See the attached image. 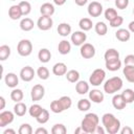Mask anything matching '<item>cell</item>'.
Wrapping results in <instances>:
<instances>
[{
    "label": "cell",
    "mask_w": 134,
    "mask_h": 134,
    "mask_svg": "<svg viewBox=\"0 0 134 134\" xmlns=\"http://www.w3.org/2000/svg\"><path fill=\"white\" fill-rule=\"evenodd\" d=\"M102 122L106 129V132L109 134H116L120 130V120L112 113H105L102 116Z\"/></svg>",
    "instance_id": "cell-1"
},
{
    "label": "cell",
    "mask_w": 134,
    "mask_h": 134,
    "mask_svg": "<svg viewBox=\"0 0 134 134\" xmlns=\"http://www.w3.org/2000/svg\"><path fill=\"white\" fill-rule=\"evenodd\" d=\"M98 122H99V117L97 116V114L87 113L81 122V127L83 129V132H85V133L95 132L96 127L98 126Z\"/></svg>",
    "instance_id": "cell-2"
},
{
    "label": "cell",
    "mask_w": 134,
    "mask_h": 134,
    "mask_svg": "<svg viewBox=\"0 0 134 134\" xmlns=\"http://www.w3.org/2000/svg\"><path fill=\"white\" fill-rule=\"evenodd\" d=\"M122 88V80L119 76H113L107 80L104 84V91L108 94H113Z\"/></svg>",
    "instance_id": "cell-3"
},
{
    "label": "cell",
    "mask_w": 134,
    "mask_h": 134,
    "mask_svg": "<svg viewBox=\"0 0 134 134\" xmlns=\"http://www.w3.org/2000/svg\"><path fill=\"white\" fill-rule=\"evenodd\" d=\"M17 52L21 57H28L32 52V43L28 39H22L17 45Z\"/></svg>",
    "instance_id": "cell-4"
},
{
    "label": "cell",
    "mask_w": 134,
    "mask_h": 134,
    "mask_svg": "<svg viewBox=\"0 0 134 134\" xmlns=\"http://www.w3.org/2000/svg\"><path fill=\"white\" fill-rule=\"evenodd\" d=\"M105 77H106V72L104 69L102 68H97L95 70H93V72L90 74V77H89V83L92 85V86H99L100 84H103V82L105 81Z\"/></svg>",
    "instance_id": "cell-5"
},
{
    "label": "cell",
    "mask_w": 134,
    "mask_h": 134,
    "mask_svg": "<svg viewBox=\"0 0 134 134\" xmlns=\"http://www.w3.org/2000/svg\"><path fill=\"white\" fill-rule=\"evenodd\" d=\"M52 25H53V20L49 16L41 15V17L37 21V26L39 27V29L44 30V31L50 29L52 27Z\"/></svg>",
    "instance_id": "cell-6"
},
{
    "label": "cell",
    "mask_w": 134,
    "mask_h": 134,
    "mask_svg": "<svg viewBox=\"0 0 134 134\" xmlns=\"http://www.w3.org/2000/svg\"><path fill=\"white\" fill-rule=\"evenodd\" d=\"M80 53L84 59H92L95 55V47L90 43H84L80 48Z\"/></svg>",
    "instance_id": "cell-7"
},
{
    "label": "cell",
    "mask_w": 134,
    "mask_h": 134,
    "mask_svg": "<svg viewBox=\"0 0 134 134\" xmlns=\"http://www.w3.org/2000/svg\"><path fill=\"white\" fill-rule=\"evenodd\" d=\"M45 95V88L43 85L41 84H37L35 85L32 88H31V91H30V96H31V99L34 102H39L41 100Z\"/></svg>",
    "instance_id": "cell-8"
},
{
    "label": "cell",
    "mask_w": 134,
    "mask_h": 134,
    "mask_svg": "<svg viewBox=\"0 0 134 134\" xmlns=\"http://www.w3.org/2000/svg\"><path fill=\"white\" fill-rule=\"evenodd\" d=\"M87 10H88V14L90 17L97 18L103 13V5L97 1H92L91 3H89Z\"/></svg>",
    "instance_id": "cell-9"
},
{
    "label": "cell",
    "mask_w": 134,
    "mask_h": 134,
    "mask_svg": "<svg viewBox=\"0 0 134 134\" xmlns=\"http://www.w3.org/2000/svg\"><path fill=\"white\" fill-rule=\"evenodd\" d=\"M87 40V35L83 30H76L71 34V42L74 46H82Z\"/></svg>",
    "instance_id": "cell-10"
},
{
    "label": "cell",
    "mask_w": 134,
    "mask_h": 134,
    "mask_svg": "<svg viewBox=\"0 0 134 134\" xmlns=\"http://www.w3.org/2000/svg\"><path fill=\"white\" fill-rule=\"evenodd\" d=\"M15 115H16L15 112H12V111H2L0 113V127L3 128V127L8 126L9 124H12L14 121Z\"/></svg>",
    "instance_id": "cell-11"
},
{
    "label": "cell",
    "mask_w": 134,
    "mask_h": 134,
    "mask_svg": "<svg viewBox=\"0 0 134 134\" xmlns=\"http://www.w3.org/2000/svg\"><path fill=\"white\" fill-rule=\"evenodd\" d=\"M35 74H36V72H35L34 68L30 67V66H25L20 70V79L23 82L32 81L34 77H35Z\"/></svg>",
    "instance_id": "cell-12"
},
{
    "label": "cell",
    "mask_w": 134,
    "mask_h": 134,
    "mask_svg": "<svg viewBox=\"0 0 134 134\" xmlns=\"http://www.w3.org/2000/svg\"><path fill=\"white\" fill-rule=\"evenodd\" d=\"M104 98H105V95H104V93L100 90H98V89H92L91 91H89V99L92 103L100 104V103H103Z\"/></svg>",
    "instance_id": "cell-13"
},
{
    "label": "cell",
    "mask_w": 134,
    "mask_h": 134,
    "mask_svg": "<svg viewBox=\"0 0 134 134\" xmlns=\"http://www.w3.org/2000/svg\"><path fill=\"white\" fill-rule=\"evenodd\" d=\"M4 82H5V84H6L7 87H9V88H16L17 85L19 84V77L17 76L16 73L8 72L5 75V77H4Z\"/></svg>",
    "instance_id": "cell-14"
},
{
    "label": "cell",
    "mask_w": 134,
    "mask_h": 134,
    "mask_svg": "<svg viewBox=\"0 0 134 134\" xmlns=\"http://www.w3.org/2000/svg\"><path fill=\"white\" fill-rule=\"evenodd\" d=\"M52 73L57 76H62V75H65L67 73V66L65 63L63 62H59V63H55L52 67Z\"/></svg>",
    "instance_id": "cell-15"
},
{
    "label": "cell",
    "mask_w": 134,
    "mask_h": 134,
    "mask_svg": "<svg viewBox=\"0 0 134 134\" xmlns=\"http://www.w3.org/2000/svg\"><path fill=\"white\" fill-rule=\"evenodd\" d=\"M112 105L115 109L117 110H122L125 109V107L127 106V103L125 102L121 93L120 94H115L113 97H112Z\"/></svg>",
    "instance_id": "cell-16"
},
{
    "label": "cell",
    "mask_w": 134,
    "mask_h": 134,
    "mask_svg": "<svg viewBox=\"0 0 134 134\" xmlns=\"http://www.w3.org/2000/svg\"><path fill=\"white\" fill-rule=\"evenodd\" d=\"M115 37L120 42H127L131 38V31L129 29H126V28H119L115 32Z\"/></svg>",
    "instance_id": "cell-17"
},
{
    "label": "cell",
    "mask_w": 134,
    "mask_h": 134,
    "mask_svg": "<svg viewBox=\"0 0 134 134\" xmlns=\"http://www.w3.org/2000/svg\"><path fill=\"white\" fill-rule=\"evenodd\" d=\"M23 16L22 14V10L18 5H12L8 9V17L12 19V20H19L21 17Z\"/></svg>",
    "instance_id": "cell-18"
},
{
    "label": "cell",
    "mask_w": 134,
    "mask_h": 134,
    "mask_svg": "<svg viewBox=\"0 0 134 134\" xmlns=\"http://www.w3.org/2000/svg\"><path fill=\"white\" fill-rule=\"evenodd\" d=\"M40 13H41V15L51 17L54 14V5L51 4V3H49V2H45V3H43L41 5Z\"/></svg>",
    "instance_id": "cell-19"
},
{
    "label": "cell",
    "mask_w": 134,
    "mask_h": 134,
    "mask_svg": "<svg viewBox=\"0 0 134 134\" xmlns=\"http://www.w3.org/2000/svg\"><path fill=\"white\" fill-rule=\"evenodd\" d=\"M57 30H58V34L61 37H67V36H69L71 34V26L68 23L63 22V23H60L58 25Z\"/></svg>",
    "instance_id": "cell-20"
},
{
    "label": "cell",
    "mask_w": 134,
    "mask_h": 134,
    "mask_svg": "<svg viewBox=\"0 0 134 134\" xmlns=\"http://www.w3.org/2000/svg\"><path fill=\"white\" fill-rule=\"evenodd\" d=\"M58 50L63 55L68 54L71 51V44H70V42H68L67 40H62L59 43V45H58Z\"/></svg>",
    "instance_id": "cell-21"
},
{
    "label": "cell",
    "mask_w": 134,
    "mask_h": 134,
    "mask_svg": "<svg viewBox=\"0 0 134 134\" xmlns=\"http://www.w3.org/2000/svg\"><path fill=\"white\" fill-rule=\"evenodd\" d=\"M38 59L42 63H48L51 59V52L47 48H41L38 52Z\"/></svg>",
    "instance_id": "cell-22"
},
{
    "label": "cell",
    "mask_w": 134,
    "mask_h": 134,
    "mask_svg": "<svg viewBox=\"0 0 134 134\" xmlns=\"http://www.w3.org/2000/svg\"><path fill=\"white\" fill-rule=\"evenodd\" d=\"M75 91L81 94V95H84L86 93L89 92V84L85 81H79L76 82L75 84Z\"/></svg>",
    "instance_id": "cell-23"
},
{
    "label": "cell",
    "mask_w": 134,
    "mask_h": 134,
    "mask_svg": "<svg viewBox=\"0 0 134 134\" xmlns=\"http://www.w3.org/2000/svg\"><path fill=\"white\" fill-rule=\"evenodd\" d=\"M27 110H28V109H27L26 105H25L24 103H22V102H18V103H16V105L14 106V112H15V114H16L17 116H20V117L24 116V115L26 114Z\"/></svg>",
    "instance_id": "cell-24"
},
{
    "label": "cell",
    "mask_w": 134,
    "mask_h": 134,
    "mask_svg": "<svg viewBox=\"0 0 134 134\" xmlns=\"http://www.w3.org/2000/svg\"><path fill=\"white\" fill-rule=\"evenodd\" d=\"M35 26V23L34 21L30 19V18H23L21 21H20V28L23 30V31H29L34 28Z\"/></svg>",
    "instance_id": "cell-25"
},
{
    "label": "cell",
    "mask_w": 134,
    "mask_h": 134,
    "mask_svg": "<svg viewBox=\"0 0 134 134\" xmlns=\"http://www.w3.org/2000/svg\"><path fill=\"white\" fill-rule=\"evenodd\" d=\"M105 66L109 71H117L121 67V61L119 59L105 62Z\"/></svg>",
    "instance_id": "cell-26"
},
{
    "label": "cell",
    "mask_w": 134,
    "mask_h": 134,
    "mask_svg": "<svg viewBox=\"0 0 134 134\" xmlns=\"http://www.w3.org/2000/svg\"><path fill=\"white\" fill-rule=\"evenodd\" d=\"M122 73H124V75L128 82L134 83V66L125 65L124 69H122Z\"/></svg>",
    "instance_id": "cell-27"
},
{
    "label": "cell",
    "mask_w": 134,
    "mask_h": 134,
    "mask_svg": "<svg viewBox=\"0 0 134 134\" xmlns=\"http://www.w3.org/2000/svg\"><path fill=\"white\" fill-rule=\"evenodd\" d=\"M104 59H105V62L119 59V52L115 48H109L106 50V52L104 54Z\"/></svg>",
    "instance_id": "cell-28"
},
{
    "label": "cell",
    "mask_w": 134,
    "mask_h": 134,
    "mask_svg": "<svg viewBox=\"0 0 134 134\" xmlns=\"http://www.w3.org/2000/svg\"><path fill=\"white\" fill-rule=\"evenodd\" d=\"M79 26L83 31H88L92 28L93 23H92L91 19H89V18H82L79 22Z\"/></svg>",
    "instance_id": "cell-29"
},
{
    "label": "cell",
    "mask_w": 134,
    "mask_h": 134,
    "mask_svg": "<svg viewBox=\"0 0 134 134\" xmlns=\"http://www.w3.org/2000/svg\"><path fill=\"white\" fill-rule=\"evenodd\" d=\"M65 75H66L67 81L70 83H76L80 81V72L75 69H71V70L67 71V73Z\"/></svg>",
    "instance_id": "cell-30"
},
{
    "label": "cell",
    "mask_w": 134,
    "mask_h": 134,
    "mask_svg": "<svg viewBox=\"0 0 134 134\" xmlns=\"http://www.w3.org/2000/svg\"><path fill=\"white\" fill-rule=\"evenodd\" d=\"M91 108V100L87 98H81L77 102V109L81 112H86Z\"/></svg>",
    "instance_id": "cell-31"
},
{
    "label": "cell",
    "mask_w": 134,
    "mask_h": 134,
    "mask_svg": "<svg viewBox=\"0 0 134 134\" xmlns=\"http://www.w3.org/2000/svg\"><path fill=\"white\" fill-rule=\"evenodd\" d=\"M24 97V93L21 89H18V88H14L10 92V98L12 100L18 103V102H21Z\"/></svg>",
    "instance_id": "cell-32"
},
{
    "label": "cell",
    "mask_w": 134,
    "mask_h": 134,
    "mask_svg": "<svg viewBox=\"0 0 134 134\" xmlns=\"http://www.w3.org/2000/svg\"><path fill=\"white\" fill-rule=\"evenodd\" d=\"M94 29H95V32L98 35V36H105L108 31V26L106 25L105 22H97L95 25H94Z\"/></svg>",
    "instance_id": "cell-33"
},
{
    "label": "cell",
    "mask_w": 134,
    "mask_h": 134,
    "mask_svg": "<svg viewBox=\"0 0 134 134\" xmlns=\"http://www.w3.org/2000/svg\"><path fill=\"white\" fill-rule=\"evenodd\" d=\"M121 95H122V97L127 104H131L134 102V90H132L130 88L125 89L121 92Z\"/></svg>",
    "instance_id": "cell-34"
},
{
    "label": "cell",
    "mask_w": 134,
    "mask_h": 134,
    "mask_svg": "<svg viewBox=\"0 0 134 134\" xmlns=\"http://www.w3.org/2000/svg\"><path fill=\"white\" fill-rule=\"evenodd\" d=\"M42 110H43V108H42L39 104H34V105H31V106L29 107L28 113H29V115H30L31 117L37 118V117L40 115V113L42 112Z\"/></svg>",
    "instance_id": "cell-35"
},
{
    "label": "cell",
    "mask_w": 134,
    "mask_h": 134,
    "mask_svg": "<svg viewBox=\"0 0 134 134\" xmlns=\"http://www.w3.org/2000/svg\"><path fill=\"white\" fill-rule=\"evenodd\" d=\"M10 55V47L8 45L0 46V61H5Z\"/></svg>",
    "instance_id": "cell-36"
},
{
    "label": "cell",
    "mask_w": 134,
    "mask_h": 134,
    "mask_svg": "<svg viewBox=\"0 0 134 134\" xmlns=\"http://www.w3.org/2000/svg\"><path fill=\"white\" fill-rule=\"evenodd\" d=\"M37 75L39 76L40 80H43V81H44V80H47V79L49 77L50 73H49V70H48L46 67L41 66V67H39L38 70H37Z\"/></svg>",
    "instance_id": "cell-37"
},
{
    "label": "cell",
    "mask_w": 134,
    "mask_h": 134,
    "mask_svg": "<svg viewBox=\"0 0 134 134\" xmlns=\"http://www.w3.org/2000/svg\"><path fill=\"white\" fill-rule=\"evenodd\" d=\"M50 110L53 113H62L64 111V109H63V107H62V105H61L59 99H54V100H52L50 103Z\"/></svg>",
    "instance_id": "cell-38"
},
{
    "label": "cell",
    "mask_w": 134,
    "mask_h": 134,
    "mask_svg": "<svg viewBox=\"0 0 134 134\" xmlns=\"http://www.w3.org/2000/svg\"><path fill=\"white\" fill-rule=\"evenodd\" d=\"M36 119H37V121H38L39 124H41V125L46 124V122L48 121V119H49V112H48V110H46V109L43 108L42 112L40 113V115H39Z\"/></svg>",
    "instance_id": "cell-39"
},
{
    "label": "cell",
    "mask_w": 134,
    "mask_h": 134,
    "mask_svg": "<svg viewBox=\"0 0 134 134\" xmlns=\"http://www.w3.org/2000/svg\"><path fill=\"white\" fill-rule=\"evenodd\" d=\"M51 133L52 134H66L67 129L63 124H55L51 128Z\"/></svg>",
    "instance_id": "cell-40"
},
{
    "label": "cell",
    "mask_w": 134,
    "mask_h": 134,
    "mask_svg": "<svg viewBox=\"0 0 134 134\" xmlns=\"http://www.w3.org/2000/svg\"><path fill=\"white\" fill-rule=\"evenodd\" d=\"M19 6H20V8L22 10L23 16H27V15L30 14V12H31V5H30V3L28 1H21L19 3Z\"/></svg>",
    "instance_id": "cell-41"
},
{
    "label": "cell",
    "mask_w": 134,
    "mask_h": 134,
    "mask_svg": "<svg viewBox=\"0 0 134 134\" xmlns=\"http://www.w3.org/2000/svg\"><path fill=\"white\" fill-rule=\"evenodd\" d=\"M59 100H60V103H61V105H62L64 111L67 110V109H69V108L71 107V105H72V100H71V98H70L69 96H67V95H64V96L60 97Z\"/></svg>",
    "instance_id": "cell-42"
},
{
    "label": "cell",
    "mask_w": 134,
    "mask_h": 134,
    "mask_svg": "<svg viewBox=\"0 0 134 134\" xmlns=\"http://www.w3.org/2000/svg\"><path fill=\"white\" fill-rule=\"evenodd\" d=\"M104 15H105V19H106L107 21H109V22H110L111 20H113L116 16H118V15H117V12H116L114 8H112V7L107 8V9L105 10Z\"/></svg>",
    "instance_id": "cell-43"
},
{
    "label": "cell",
    "mask_w": 134,
    "mask_h": 134,
    "mask_svg": "<svg viewBox=\"0 0 134 134\" xmlns=\"http://www.w3.org/2000/svg\"><path fill=\"white\" fill-rule=\"evenodd\" d=\"M19 134H31L32 133V128L29 124H22L19 128Z\"/></svg>",
    "instance_id": "cell-44"
},
{
    "label": "cell",
    "mask_w": 134,
    "mask_h": 134,
    "mask_svg": "<svg viewBox=\"0 0 134 134\" xmlns=\"http://www.w3.org/2000/svg\"><path fill=\"white\" fill-rule=\"evenodd\" d=\"M124 23V18L121 17V16H116L113 20H111L110 22H109V24H110V26L111 27H113V28H116V27H119L121 24Z\"/></svg>",
    "instance_id": "cell-45"
},
{
    "label": "cell",
    "mask_w": 134,
    "mask_h": 134,
    "mask_svg": "<svg viewBox=\"0 0 134 134\" xmlns=\"http://www.w3.org/2000/svg\"><path fill=\"white\" fill-rule=\"evenodd\" d=\"M129 5V0H115V6L118 9H125Z\"/></svg>",
    "instance_id": "cell-46"
},
{
    "label": "cell",
    "mask_w": 134,
    "mask_h": 134,
    "mask_svg": "<svg viewBox=\"0 0 134 134\" xmlns=\"http://www.w3.org/2000/svg\"><path fill=\"white\" fill-rule=\"evenodd\" d=\"M124 63H125V65H128V66H134V54L126 55Z\"/></svg>",
    "instance_id": "cell-47"
},
{
    "label": "cell",
    "mask_w": 134,
    "mask_h": 134,
    "mask_svg": "<svg viewBox=\"0 0 134 134\" xmlns=\"http://www.w3.org/2000/svg\"><path fill=\"white\" fill-rule=\"evenodd\" d=\"M119 132H120V134H132L133 133V130L129 126H125L122 129L119 130Z\"/></svg>",
    "instance_id": "cell-48"
},
{
    "label": "cell",
    "mask_w": 134,
    "mask_h": 134,
    "mask_svg": "<svg viewBox=\"0 0 134 134\" xmlns=\"http://www.w3.org/2000/svg\"><path fill=\"white\" fill-rule=\"evenodd\" d=\"M36 134H47L48 131L45 129V128H38L36 131H35Z\"/></svg>",
    "instance_id": "cell-49"
},
{
    "label": "cell",
    "mask_w": 134,
    "mask_h": 134,
    "mask_svg": "<svg viewBox=\"0 0 134 134\" xmlns=\"http://www.w3.org/2000/svg\"><path fill=\"white\" fill-rule=\"evenodd\" d=\"M95 132H97L98 134H105V133H106V129H105L104 126H103V127H102V126H97Z\"/></svg>",
    "instance_id": "cell-50"
},
{
    "label": "cell",
    "mask_w": 134,
    "mask_h": 134,
    "mask_svg": "<svg viewBox=\"0 0 134 134\" xmlns=\"http://www.w3.org/2000/svg\"><path fill=\"white\" fill-rule=\"evenodd\" d=\"M74 2H75V4L79 5V6H84V5L88 2V0H74Z\"/></svg>",
    "instance_id": "cell-51"
},
{
    "label": "cell",
    "mask_w": 134,
    "mask_h": 134,
    "mask_svg": "<svg viewBox=\"0 0 134 134\" xmlns=\"http://www.w3.org/2000/svg\"><path fill=\"white\" fill-rule=\"evenodd\" d=\"M52 1H53V3H54L55 5H58V6H62V5L65 4V2H66L67 0H52Z\"/></svg>",
    "instance_id": "cell-52"
},
{
    "label": "cell",
    "mask_w": 134,
    "mask_h": 134,
    "mask_svg": "<svg viewBox=\"0 0 134 134\" xmlns=\"http://www.w3.org/2000/svg\"><path fill=\"white\" fill-rule=\"evenodd\" d=\"M0 103H1V106H0V110H3L5 108V98L3 96H0Z\"/></svg>",
    "instance_id": "cell-53"
},
{
    "label": "cell",
    "mask_w": 134,
    "mask_h": 134,
    "mask_svg": "<svg viewBox=\"0 0 134 134\" xmlns=\"http://www.w3.org/2000/svg\"><path fill=\"white\" fill-rule=\"evenodd\" d=\"M128 29L131 31V32H134V21H131L128 25Z\"/></svg>",
    "instance_id": "cell-54"
},
{
    "label": "cell",
    "mask_w": 134,
    "mask_h": 134,
    "mask_svg": "<svg viewBox=\"0 0 134 134\" xmlns=\"http://www.w3.org/2000/svg\"><path fill=\"white\" fill-rule=\"evenodd\" d=\"M3 134H16V131L13 129H6L3 131Z\"/></svg>",
    "instance_id": "cell-55"
},
{
    "label": "cell",
    "mask_w": 134,
    "mask_h": 134,
    "mask_svg": "<svg viewBox=\"0 0 134 134\" xmlns=\"http://www.w3.org/2000/svg\"><path fill=\"white\" fill-rule=\"evenodd\" d=\"M81 132H83L82 127H79V128H76V129L74 130V134H79V133H81Z\"/></svg>",
    "instance_id": "cell-56"
},
{
    "label": "cell",
    "mask_w": 134,
    "mask_h": 134,
    "mask_svg": "<svg viewBox=\"0 0 134 134\" xmlns=\"http://www.w3.org/2000/svg\"><path fill=\"white\" fill-rule=\"evenodd\" d=\"M133 15H134V8H133Z\"/></svg>",
    "instance_id": "cell-57"
},
{
    "label": "cell",
    "mask_w": 134,
    "mask_h": 134,
    "mask_svg": "<svg viewBox=\"0 0 134 134\" xmlns=\"http://www.w3.org/2000/svg\"><path fill=\"white\" fill-rule=\"evenodd\" d=\"M10 1H16V0H10Z\"/></svg>",
    "instance_id": "cell-58"
},
{
    "label": "cell",
    "mask_w": 134,
    "mask_h": 134,
    "mask_svg": "<svg viewBox=\"0 0 134 134\" xmlns=\"http://www.w3.org/2000/svg\"><path fill=\"white\" fill-rule=\"evenodd\" d=\"M106 1H109V0H106Z\"/></svg>",
    "instance_id": "cell-59"
}]
</instances>
